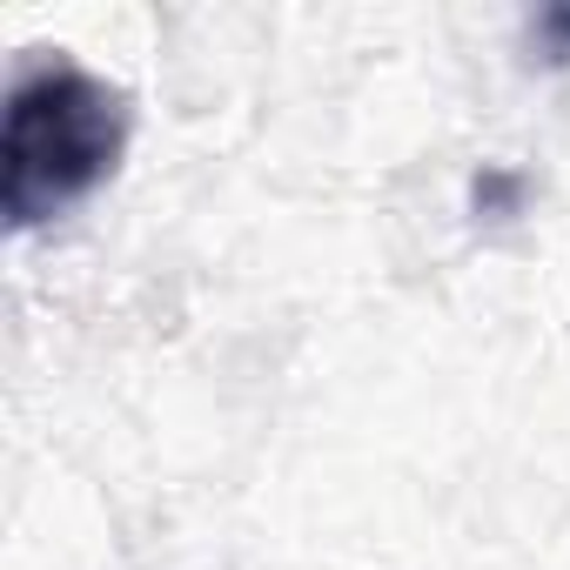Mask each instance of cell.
Returning <instances> with one entry per match:
<instances>
[{"instance_id":"6da1fadb","label":"cell","mask_w":570,"mask_h":570,"mask_svg":"<svg viewBox=\"0 0 570 570\" xmlns=\"http://www.w3.org/2000/svg\"><path fill=\"white\" fill-rule=\"evenodd\" d=\"M135 135V101L88 75L68 55L28 61L8 88V121H0V208L8 228H48L95 202Z\"/></svg>"}]
</instances>
